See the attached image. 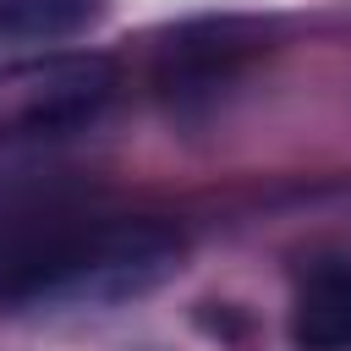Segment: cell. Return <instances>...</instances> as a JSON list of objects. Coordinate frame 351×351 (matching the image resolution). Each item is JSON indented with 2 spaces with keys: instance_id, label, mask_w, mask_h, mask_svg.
Here are the masks:
<instances>
[{
  "instance_id": "1",
  "label": "cell",
  "mask_w": 351,
  "mask_h": 351,
  "mask_svg": "<svg viewBox=\"0 0 351 351\" xmlns=\"http://www.w3.org/2000/svg\"><path fill=\"white\" fill-rule=\"evenodd\" d=\"M181 258V241L148 219H104L60 230L0 263L5 307H104L154 291Z\"/></svg>"
},
{
  "instance_id": "3",
  "label": "cell",
  "mask_w": 351,
  "mask_h": 351,
  "mask_svg": "<svg viewBox=\"0 0 351 351\" xmlns=\"http://www.w3.org/2000/svg\"><path fill=\"white\" fill-rule=\"evenodd\" d=\"M291 346L296 351H351V263L318 258L291 291Z\"/></svg>"
},
{
  "instance_id": "4",
  "label": "cell",
  "mask_w": 351,
  "mask_h": 351,
  "mask_svg": "<svg viewBox=\"0 0 351 351\" xmlns=\"http://www.w3.org/2000/svg\"><path fill=\"white\" fill-rule=\"evenodd\" d=\"M104 16V0H0V38L55 44L77 38Z\"/></svg>"
},
{
  "instance_id": "2",
  "label": "cell",
  "mask_w": 351,
  "mask_h": 351,
  "mask_svg": "<svg viewBox=\"0 0 351 351\" xmlns=\"http://www.w3.org/2000/svg\"><path fill=\"white\" fill-rule=\"evenodd\" d=\"M121 77L104 55H49L0 71V132L11 137H55L88 126L110 99Z\"/></svg>"
}]
</instances>
